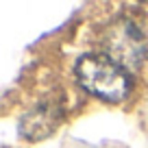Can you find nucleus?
<instances>
[{"instance_id": "nucleus-1", "label": "nucleus", "mask_w": 148, "mask_h": 148, "mask_svg": "<svg viewBox=\"0 0 148 148\" xmlns=\"http://www.w3.org/2000/svg\"><path fill=\"white\" fill-rule=\"evenodd\" d=\"M76 79L92 96L107 102H120L131 92L129 72L105 55H85L76 63Z\"/></svg>"}, {"instance_id": "nucleus-2", "label": "nucleus", "mask_w": 148, "mask_h": 148, "mask_svg": "<svg viewBox=\"0 0 148 148\" xmlns=\"http://www.w3.org/2000/svg\"><path fill=\"white\" fill-rule=\"evenodd\" d=\"M100 50L122 70L131 72L144 63L148 52V42L142 28L129 18H116L100 33Z\"/></svg>"}, {"instance_id": "nucleus-3", "label": "nucleus", "mask_w": 148, "mask_h": 148, "mask_svg": "<svg viewBox=\"0 0 148 148\" xmlns=\"http://www.w3.org/2000/svg\"><path fill=\"white\" fill-rule=\"evenodd\" d=\"M63 118V109L57 100H44L35 105L31 111H26L20 120V135L28 142L46 139L57 131Z\"/></svg>"}]
</instances>
